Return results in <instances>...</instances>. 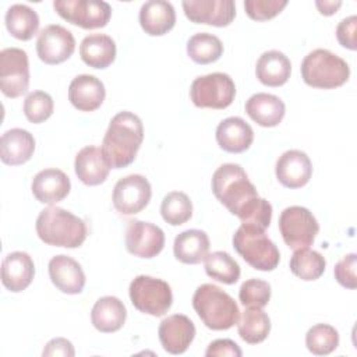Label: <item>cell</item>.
Wrapping results in <instances>:
<instances>
[{
  "label": "cell",
  "instance_id": "6da1fadb",
  "mask_svg": "<svg viewBox=\"0 0 357 357\" xmlns=\"http://www.w3.org/2000/svg\"><path fill=\"white\" fill-rule=\"evenodd\" d=\"M212 191L220 204L243 225L266 229L272 219V205L261 198L240 165L225 163L212 176Z\"/></svg>",
  "mask_w": 357,
  "mask_h": 357
},
{
  "label": "cell",
  "instance_id": "7a4b0ae2",
  "mask_svg": "<svg viewBox=\"0 0 357 357\" xmlns=\"http://www.w3.org/2000/svg\"><path fill=\"white\" fill-rule=\"evenodd\" d=\"M144 141L141 119L131 112H120L112 120L102 141V153L112 169L131 165Z\"/></svg>",
  "mask_w": 357,
  "mask_h": 357
},
{
  "label": "cell",
  "instance_id": "3957f363",
  "mask_svg": "<svg viewBox=\"0 0 357 357\" xmlns=\"http://www.w3.org/2000/svg\"><path fill=\"white\" fill-rule=\"evenodd\" d=\"M36 234L47 245L77 248L86 238L85 222L60 206L50 205L36 219Z\"/></svg>",
  "mask_w": 357,
  "mask_h": 357
},
{
  "label": "cell",
  "instance_id": "277c9868",
  "mask_svg": "<svg viewBox=\"0 0 357 357\" xmlns=\"http://www.w3.org/2000/svg\"><path fill=\"white\" fill-rule=\"evenodd\" d=\"M192 307L204 325L212 331L230 329L240 318V310L234 298L212 283L197 287L192 296Z\"/></svg>",
  "mask_w": 357,
  "mask_h": 357
},
{
  "label": "cell",
  "instance_id": "5b68a950",
  "mask_svg": "<svg viewBox=\"0 0 357 357\" xmlns=\"http://www.w3.org/2000/svg\"><path fill=\"white\" fill-rule=\"evenodd\" d=\"M300 70L303 81L318 89L342 86L350 77L349 64L326 49H315L310 52L303 59Z\"/></svg>",
  "mask_w": 357,
  "mask_h": 357
},
{
  "label": "cell",
  "instance_id": "8992f818",
  "mask_svg": "<svg viewBox=\"0 0 357 357\" xmlns=\"http://www.w3.org/2000/svg\"><path fill=\"white\" fill-rule=\"evenodd\" d=\"M233 247L254 269L269 272L279 265V250L261 227L241 223L233 236Z\"/></svg>",
  "mask_w": 357,
  "mask_h": 357
},
{
  "label": "cell",
  "instance_id": "52a82bcc",
  "mask_svg": "<svg viewBox=\"0 0 357 357\" xmlns=\"http://www.w3.org/2000/svg\"><path fill=\"white\" fill-rule=\"evenodd\" d=\"M130 300L132 305L142 314L152 317L165 315L173 304L172 287L167 282L139 275L130 283Z\"/></svg>",
  "mask_w": 357,
  "mask_h": 357
},
{
  "label": "cell",
  "instance_id": "ba28073f",
  "mask_svg": "<svg viewBox=\"0 0 357 357\" xmlns=\"http://www.w3.org/2000/svg\"><path fill=\"white\" fill-rule=\"evenodd\" d=\"M236 96V85L229 74L212 73L197 77L190 86V98L197 107L226 109Z\"/></svg>",
  "mask_w": 357,
  "mask_h": 357
},
{
  "label": "cell",
  "instance_id": "9c48e42d",
  "mask_svg": "<svg viewBox=\"0 0 357 357\" xmlns=\"http://www.w3.org/2000/svg\"><path fill=\"white\" fill-rule=\"evenodd\" d=\"M279 230L286 245L291 250H298L310 247L314 243L319 231V225L310 209L293 205L282 211Z\"/></svg>",
  "mask_w": 357,
  "mask_h": 357
},
{
  "label": "cell",
  "instance_id": "30bf717a",
  "mask_svg": "<svg viewBox=\"0 0 357 357\" xmlns=\"http://www.w3.org/2000/svg\"><path fill=\"white\" fill-rule=\"evenodd\" d=\"M54 11L67 22L84 29H96L107 25L112 7L102 0H54Z\"/></svg>",
  "mask_w": 357,
  "mask_h": 357
},
{
  "label": "cell",
  "instance_id": "8fae6325",
  "mask_svg": "<svg viewBox=\"0 0 357 357\" xmlns=\"http://www.w3.org/2000/svg\"><path fill=\"white\" fill-rule=\"evenodd\" d=\"M29 61L25 50L6 47L0 52V89L7 98H18L28 92Z\"/></svg>",
  "mask_w": 357,
  "mask_h": 357
},
{
  "label": "cell",
  "instance_id": "7c38bea8",
  "mask_svg": "<svg viewBox=\"0 0 357 357\" xmlns=\"http://www.w3.org/2000/svg\"><path fill=\"white\" fill-rule=\"evenodd\" d=\"M152 188L146 177L130 174L120 178L113 188V205L121 215H135L151 201Z\"/></svg>",
  "mask_w": 357,
  "mask_h": 357
},
{
  "label": "cell",
  "instance_id": "4fadbf2b",
  "mask_svg": "<svg viewBox=\"0 0 357 357\" xmlns=\"http://www.w3.org/2000/svg\"><path fill=\"white\" fill-rule=\"evenodd\" d=\"M75 50V39L71 31L50 24L45 26L36 39L38 57L46 64H60L71 57Z\"/></svg>",
  "mask_w": 357,
  "mask_h": 357
},
{
  "label": "cell",
  "instance_id": "5bb4252c",
  "mask_svg": "<svg viewBox=\"0 0 357 357\" xmlns=\"http://www.w3.org/2000/svg\"><path fill=\"white\" fill-rule=\"evenodd\" d=\"M165 247L163 230L151 223L142 220H131L126 230V248L138 258H153Z\"/></svg>",
  "mask_w": 357,
  "mask_h": 357
},
{
  "label": "cell",
  "instance_id": "9a60e30c",
  "mask_svg": "<svg viewBox=\"0 0 357 357\" xmlns=\"http://www.w3.org/2000/svg\"><path fill=\"white\" fill-rule=\"evenodd\" d=\"M183 10L191 22L212 26H227L236 17L233 0H185Z\"/></svg>",
  "mask_w": 357,
  "mask_h": 357
},
{
  "label": "cell",
  "instance_id": "2e32d148",
  "mask_svg": "<svg viewBox=\"0 0 357 357\" xmlns=\"http://www.w3.org/2000/svg\"><path fill=\"white\" fill-rule=\"evenodd\" d=\"M158 335L165 351L183 354L195 337V325L187 315L173 314L160 322Z\"/></svg>",
  "mask_w": 357,
  "mask_h": 357
},
{
  "label": "cell",
  "instance_id": "e0dca14e",
  "mask_svg": "<svg viewBox=\"0 0 357 357\" xmlns=\"http://www.w3.org/2000/svg\"><path fill=\"white\" fill-rule=\"evenodd\" d=\"M278 181L286 188H301L312 176V163L308 155L298 149L283 152L275 167Z\"/></svg>",
  "mask_w": 357,
  "mask_h": 357
},
{
  "label": "cell",
  "instance_id": "ac0fdd59",
  "mask_svg": "<svg viewBox=\"0 0 357 357\" xmlns=\"http://www.w3.org/2000/svg\"><path fill=\"white\" fill-rule=\"evenodd\" d=\"M49 276L56 289L66 294H78L85 286V273L81 265L64 254L49 261Z\"/></svg>",
  "mask_w": 357,
  "mask_h": 357
},
{
  "label": "cell",
  "instance_id": "d6986e66",
  "mask_svg": "<svg viewBox=\"0 0 357 357\" xmlns=\"http://www.w3.org/2000/svg\"><path fill=\"white\" fill-rule=\"evenodd\" d=\"M35 276V264L29 254L24 251H14L4 257L1 264V283L13 291L20 293L25 290Z\"/></svg>",
  "mask_w": 357,
  "mask_h": 357
},
{
  "label": "cell",
  "instance_id": "ffe728a7",
  "mask_svg": "<svg viewBox=\"0 0 357 357\" xmlns=\"http://www.w3.org/2000/svg\"><path fill=\"white\" fill-rule=\"evenodd\" d=\"M106 96L103 82L95 75L81 74L73 78L68 86V100L81 112H93L100 107Z\"/></svg>",
  "mask_w": 357,
  "mask_h": 357
},
{
  "label": "cell",
  "instance_id": "44dd1931",
  "mask_svg": "<svg viewBox=\"0 0 357 357\" xmlns=\"http://www.w3.org/2000/svg\"><path fill=\"white\" fill-rule=\"evenodd\" d=\"M31 190L39 202L53 205L63 201L68 195L71 183L63 170L45 169L33 177Z\"/></svg>",
  "mask_w": 357,
  "mask_h": 357
},
{
  "label": "cell",
  "instance_id": "7402d4cb",
  "mask_svg": "<svg viewBox=\"0 0 357 357\" xmlns=\"http://www.w3.org/2000/svg\"><path fill=\"white\" fill-rule=\"evenodd\" d=\"M254 131L241 117H227L222 120L216 128V142L226 152L241 153L251 146Z\"/></svg>",
  "mask_w": 357,
  "mask_h": 357
},
{
  "label": "cell",
  "instance_id": "603a6c76",
  "mask_svg": "<svg viewBox=\"0 0 357 357\" xmlns=\"http://www.w3.org/2000/svg\"><path fill=\"white\" fill-rule=\"evenodd\" d=\"M110 166L107 165L102 149L93 145L84 146L77 155L74 160V170L77 177L85 185H99L102 184L110 172Z\"/></svg>",
  "mask_w": 357,
  "mask_h": 357
},
{
  "label": "cell",
  "instance_id": "cb8c5ba5",
  "mask_svg": "<svg viewBox=\"0 0 357 357\" xmlns=\"http://www.w3.org/2000/svg\"><path fill=\"white\" fill-rule=\"evenodd\" d=\"M35 151L33 135L24 128L7 130L0 138V159L8 166L28 162Z\"/></svg>",
  "mask_w": 357,
  "mask_h": 357
},
{
  "label": "cell",
  "instance_id": "d4e9b609",
  "mask_svg": "<svg viewBox=\"0 0 357 357\" xmlns=\"http://www.w3.org/2000/svg\"><path fill=\"white\" fill-rule=\"evenodd\" d=\"M176 24V11L172 3L165 0H149L141 6L139 25L151 36L167 33Z\"/></svg>",
  "mask_w": 357,
  "mask_h": 357
},
{
  "label": "cell",
  "instance_id": "484cf974",
  "mask_svg": "<svg viewBox=\"0 0 357 357\" xmlns=\"http://www.w3.org/2000/svg\"><path fill=\"white\" fill-rule=\"evenodd\" d=\"M245 112L252 121L261 127H276L282 123L286 106L283 100L272 93L258 92L245 102Z\"/></svg>",
  "mask_w": 357,
  "mask_h": 357
},
{
  "label": "cell",
  "instance_id": "4316f807",
  "mask_svg": "<svg viewBox=\"0 0 357 357\" xmlns=\"http://www.w3.org/2000/svg\"><path fill=\"white\" fill-rule=\"evenodd\" d=\"M127 310L123 301L114 296L100 297L92 307L91 321L95 329L103 333L117 332L123 328Z\"/></svg>",
  "mask_w": 357,
  "mask_h": 357
},
{
  "label": "cell",
  "instance_id": "83f0119b",
  "mask_svg": "<svg viewBox=\"0 0 357 357\" xmlns=\"http://www.w3.org/2000/svg\"><path fill=\"white\" fill-rule=\"evenodd\" d=\"M291 73V63L289 57L279 50L264 52L255 66V74L261 84L266 86L284 85Z\"/></svg>",
  "mask_w": 357,
  "mask_h": 357
},
{
  "label": "cell",
  "instance_id": "f1b7e54d",
  "mask_svg": "<svg viewBox=\"0 0 357 357\" xmlns=\"http://www.w3.org/2000/svg\"><path fill=\"white\" fill-rule=\"evenodd\" d=\"M176 259L183 264H199L209 252V237L204 230L188 229L176 236L173 244Z\"/></svg>",
  "mask_w": 357,
  "mask_h": 357
},
{
  "label": "cell",
  "instance_id": "f546056e",
  "mask_svg": "<svg viewBox=\"0 0 357 357\" xmlns=\"http://www.w3.org/2000/svg\"><path fill=\"white\" fill-rule=\"evenodd\" d=\"M82 61L92 68H106L116 59V43L105 33H91L79 45Z\"/></svg>",
  "mask_w": 357,
  "mask_h": 357
},
{
  "label": "cell",
  "instance_id": "4dcf8cb0",
  "mask_svg": "<svg viewBox=\"0 0 357 357\" xmlns=\"http://www.w3.org/2000/svg\"><path fill=\"white\" fill-rule=\"evenodd\" d=\"M6 28L20 40H29L39 29V15L26 4H13L6 13Z\"/></svg>",
  "mask_w": 357,
  "mask_h": 357
},
{
  "label": "cell",
  "instance_id": "1f68e13d",
  "mask_svg": "<svg viewBox=\"0 0 357 357\" xmlns=\"http://www.w3.org/2000/svg\"><path fill=\"white\" fill-rule=\"evenodd\" d=\"M237 329L240 337L250 344L264 342L271 332V319L268 314L258 307H247L238 318Z\"/></svg>",
  "mask_w": 357,
  "mask_h": 357
},
{
  "label": "cell",
  "instance_id": "d6a6232c",
  "mask_svg": "<svg viewBox=\"0 0 357 357\" xmlns=\"http://www.w3.org/2000/svg\"><path fill=\"white\" fill-rule=\"evenodd\" d=\"M290 271L294 276L300 278L301 280H317L325 272L326 261L324 255L315 250L298 248L294 250L290 258Z\"/></svg>",
  "mask_w": 357,
  "mask_h": 357
},
{
  "label": "cell",
  "instance_id": "836d02e7",
  "mask_svg": "<svg viewBox=\"0 0 357 357\" xmlns=\"http://www.w3.org/2000/svg\"><path fill=\"white\" fill-rule=\"evenodd\" d=\"M187 54L197 64H209L220 59L223 43L216 35L199 32L188 39Z\"/></svg>",
  "mask_w": 357,
  "mask_h": 357
},
{
  "label": "cell",
  "instance_id": "e575fe53",
  "mask_svg": "<svg viewBox=\"0 0 357 357\" xmlns=\"http://www.w3.org/2000/svg\"><path fill=\"white\" fill-rule=\"evenodd\" d=\"M204 262L206 275L220 283L234 284L240 279V266L237 261L226 251H215L208 254Z\"/></svg>",
  "mask_w": 357,
  "mask_h": 357
},
{
  "label": "cell",
  "instance_id": "d590c367",
  "mask_svg": "<svg viewBox=\"0 0 357 357\" xmlns=\"http://www.w3.org/2000/svg\"><path fill=\"white\" fill-rule=\"evenodd\" d=\"M160 215L166 223L172 226H180L190 220L192 216L191 199L181 191L169 192L162 201Z\"/></svg>",
  "mask_w": 357,
  "mask_h": 357
},
{
  "label": "cell",
  "instance_id": "8d00e7d4",
  "mask_svg": "<svg viewBox=\"0 0 357 357\" xmlns=\"http://www.w3.org/2000/svg\"><path fill=\"white\" fill-rule=\"evenodd\" d=\"M305 346L315 356H326L339 346V332L328 324H317L305 333Z\"/></svg>",
  "mask_w": 357,
  "mask_h": 357
},
{
  "label": "cell",
  "instance_id": "74e56055",
  "mask_svg": "<svg viewBox=\"0 0 357 357\" xmlns=\"http://www.w3.org/2000/svg\"><path fill=\"white\" fill-rule=\"evenodd\" d=\"M54 103L52 96L45 91H33L24 100V114L33 124L43 123L53 114Z\"/></svg>",
  "mask_w": 357,
  "mask_h": 357
},
{
  "label": "cell",
  "instance_id": "f35d334b",
  "mask_svg": "<svg viewBox=\"0 0 357 357\" xmlns=\"http://www.w3.org/2000/svg\"><path fill=\"white\" fill-rule=\"evenodd\" d=\"M238 298L244 307H265L271 300V284L262 279H248L238 290Z\"/></svg>",
  "mask_w": 357,
  "mask_h": 357
},
{
  "label": "cell",
  "instance_id": "ab89813d",
  "mask_svg": "<svg viewBox=\"0 0 357 357\" xmlns=\"http://www.w3.org/2000/svg\"><path fill=\"white\" fill-rule=\"evenodd\" d=\"M287 6L286 0H245L247 15L254 21H266L276 17Z\"/></svg>",
  "mask_w": 357,
  "mask_h": 357
},
{
  "label": "cell",
  "instance_id": "60d3db41",
  "mask_svg": "<svg viewBox=\"0 0 357 357\" xmlns=\"http://www.w3.org/2000/svg\"><path fill=\"white\" fill-rule=\"evenodd\" d=\"M356 266H357V255L354 252L344 255L333 269L335 279L337 283L346 289L354 290L357 287V276H356Z\"/></svg>",
  "mask_w": 357,
  "mask_h": 357
},
{
  "label": "cell",
  "instance_id": "b9f144b4",
  "mask_svg": "<svg viewBox=\"0 0 357 357\" xmlns=\"http://www.w3.org/2000/svg\"><path fill=\"white\" fill-rule=\"evenodd\" d=\"M356 33H357V17L356 15H350L347 18H343L336 26L337 42L349 50H356L357 49Z\"/></svg>",
  "mask_w": 357,
  "mask_h": 357
},
{
  "label": "cell",
  "instance_id": "7bdbcfd3",
  "mask_svg": "<svg viewBox=\"0 0 357 357\" xmlns=\"http://www.w3.org/2000/svg\"><path fill=\"white\" fill-rule=\"evenodd\" d=\"M243 351L234 340L216 339L209 343L205 356L206 357H241Z\"/></svg>",
  "mask_w": 357,
  "mask_h": 357
},
{
  "label": "cell",
  "instance_id": "ee69618b",
  "mask_svg": "<svg viewBox=\"0 0 357 357\" xmlns=\"http://www.w3.org/2000/svg\"><path fill=\"white\" fill-rule=\"evenodd\" d=\"M42 356L45 357H53V356H63V357H74L75 350L73 343L66 337H54L49 340L42 351Z\"/></svg>",
  "mask_w": 357,
  "mask_h": 357
},
{
  "label": "cell",
  "instance_id": "f6af8a7d",
  "mask_svg": "<svg viewBox=\"0 0 357 357\" xmlns=\"http://www.w3.org/2000/svg\"><path fill=\"white\" fill-rule=\"evenodd\" d=\"M315 6H317V8L319 10V13L322 15H332L340 8L342 1H326V0H324V1H315Z\"/></svg>",
  "mask_w": 357,
  "mask_h": 357
}]
</instances>
